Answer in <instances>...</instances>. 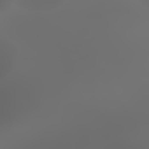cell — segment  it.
Instances as JSON below:
<instances>
[{"instance_id": "obj_1", "label": "cell", "mask_w": 149, "mask_h": 149, "mask_svg": "<svg viewBox=\"0 0 149 149\" xmlns=\"http://www.w3.org/2000/svg\"><path fill=\"white\" fill-rule=\"evenodd\" d=\"M16 61H18V46L11 39L0 35V81L6 79L14 70Z\"/></svg>"}, {"instance_id": "obj_2", "label": "cell", "mask_w": 149, "mask_h": 149, "mask_svg": "<svg viewBox=\"0 0 149 149\" xmlns=\"http://www.w3.org/2000/svg\"><path fill=\"white\" fill-rule=\"evenodd\" d=\"M67 0H14V4L28 13H49L61 7Z\"/></svg>"}, {"instance_id": "obj_3", "label": "cell", "mask_w": 149, "mask_h": 149, "mask_svg": "<svg viewBox=\"0 0 149 149\" xmlns=\"http://www.w3.org/2000/svg\"><path fill=\"white\" fill-rule=\"evenodd\" d=\"M137 2H139L142 7H147V0H137Z\"/></svg>"}]
</instances>
